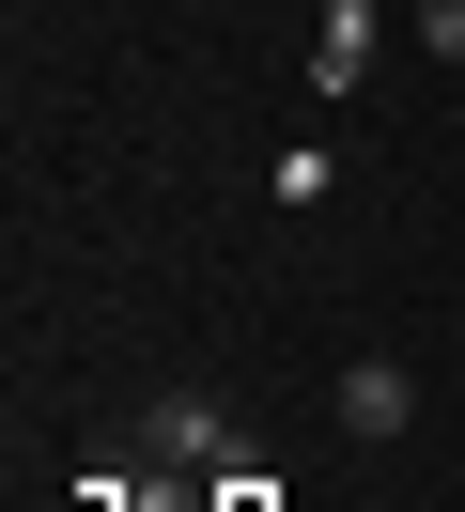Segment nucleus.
<instances>
[{
	"instance_id": "nucleus-4",
	"label": "nucleus",
	"mask_w": 465,
	"mask_h": 512,
	"mask_svg": "<svg viewBox=\"0 0 465 512\" xmlns=\"http://www.w3.org/2000/svg\"><path fill=\"white\" fill-rule=\"evenodd\" d=\"M403 32H419V63H465V0H403Z\"/></svg>"
},
{
	"instance_id": "nucleus-1",
	"label": "nucleus",
	"mask_w": 465,
	"mask_h": 512,
	"mask_svg": "<svg viewBox=\"0 0 465 512\" xmlns=\"http://www.w3.org/2000/svg\"><path fill=\"white\" fill-rule=\"evenodd\" d=\"M140 466H155V497H186V512H217V497H248V419L217 404V388H171V404L140 419Z\"/></svg>"
},
{
	"instance_id": "nucleus-3",
	"label": "nucleus",
	"mask_w": 465,
	"mask_h": 512,
	"mask_svg": "<svg viewBox=\"0 0 465 512\" xmlns=\"http://www.w3.org/2000/svg\"><path fill=\"white\" fill-rule=\"evenodd\" d=\"M326 419H341V435H357V450H388L403 419H419V373H403V357H341V388H326Z\"/></svg>"
},
{
	"instance_id": "nucleus-2",
	"label": "nucleus",
	"mask_w": 465,
	"mask_h": 512,
	"mask_svg": "<svg viewBox=\"0 0 465 512\" xmlns=\"http://www.w3.org/2000/svg\"><path fill=\"white\" fill-rule=\"evenodd\" d=\"M295 63H310V109H357V94H372V63H388V0H310Z\"/></svg>"
}]
</instances>
